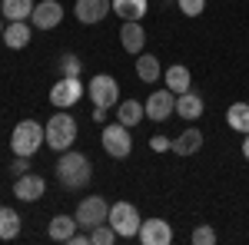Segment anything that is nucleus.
Wrapping results in <instances>:
<instances>
[{
	"instance_id": "1",
	"label": "nucleus",
	"mask_w": 249,
	"mask_h": 245,
	"mask_svg": "<svg viewBox=\"0 0 249 245\" xmlns=\"http://www.w3.org/2000/svg\"><path fill=\"white\" fill-rule=\"evenodd\" d=\"M57 179L63 189H87L90 186V179H93V166H90V159L77 149H67L60 152V163H57Z\"/></svg>"
},
{
	"instance_id": "2",
	"label": "nucleus",
	"mask_w": 249,
	"mask_h": 245,
	"mask_svg": "<svg viewBox=\"0 0 249 245\" xmlns=\"http://www.w3.org/2000/svg\"><path fill=\"white\" fill-rule=\"evenodd\" d=\"M43 130H47V146L57 152H67L77 143V119L67 116L63 110H57V116H50V123Z\"/></svg>"
},
{
	"instance_id": "3",
	"label": "nucleus",
	"mask_w": 249,
	"mask_h": 245,
	"mask_svg": "<svg viewBox=\"0 0 249 245\" xmlns=\"http://www.w3.org/2000/svg\"><path fill=\"white\" fill-rule=\"evenodd\" d=\"M40 143H47V130L40 126L37 119H23L14 126V136H10V149L17 156H34L40 149Z\"/></svg>"
},
{
	"instance_id": "4",
	"label": "nucleus",
	"mask_w": 249,
	"mask_h": 245,
	"mask_svg": "<svg viewBox=\"0 0 249 245\" xmlns=\"http://www.w3.org/2000/svg\"><path fill=\"white\" fill-rule=\"evenodd\" d=\"M107 222L113 226V232L120 235V239H133L136 232H140V226H143V219H140L136 206H130V202H116V206H110Z\"/></svg>"
},
{
	"instance_id": "5",
	"label": "nucleus",
	"mask_w": 249,
	"mask_h": 245,
	"mask_svg": "<svg viewBox=\"0 0 249 245\" xmlns=\"http://www.w3.org/2000/svg\"><path fill=\"white\" fill-rule=\"evenodd\" d=\"M103 149H107V156H113V159H126L130 149H133L130 126H123L120 119H116L113 126H103Z\"/></svg>"
},
{
	"instance_id": "6",
	"label": "nucleus",
	"mask_w": 249,
	"mask_h": 245,
	"mask_svg": "<svg viewBox=\"0 0 249 245\" xmlns=\"http://www.w3.org/2000/svg\"><path fill=\"white\" fill-rule=\"evenodd\" d=\"M107 215H110V206H107V199H100V196H87L83 202L77 206V226L80 229H96L100 222H107Z\"/></svg>"
},
{
	"instance_id": "7",
	"label": "nucleus",
	"mask_w": 249,
	"mask_h": 245,
	"mask_svg": "<svg viewBox=\"0 0 249 245\" xmlns=\"http://www.w3.org/2000/svg\"><path fill=\"white\" fill-rule=\"evenodd\" d=\"M90 99H93V106H103V110L116 106V99H120V83H116L110 73H96L93 80H90Z\"/></svg>"
},
{
	"instance_id": "8",
	"label": "nucleus",
	"mask_w": 249,
	"mask_h": 245,
	"mask_svg": "<svg viewBox=\"0 0 249 245\" xmlns=\"http://www.w3.org/2000/svg\"><path fill=\"white\" fill-rule=\"evenodd\" d=\"M80 96H83L80 76H60L57 83H53V90H50V103H53L57 110H70Z\"/></svg>"
},
{
	"instance_id": "9",
	"label": "nucleus",
	"mask_w": 249,
	"mask_h": 245,
	"mask_svg": "<svg viewBox=\"0 0 249 245\" xmlns=\"http://www.w3.org/2000/svg\"><path fill=\"white\" fill-rule=\"evenodd\" d=\"M146 116L156 119V123H163V119H170V113H176V93H173L170 86L166 90H153V93L146 96Z\"/></svg>"
},
{
	"instance_id": "10",
	"label": "nucleus",
	"mask_w": 249,
	"mask_h": 245,
	"mask_svg": "<svg viewBox=\"0 0 249 245\" xmlns=\"http://www.w3.org/2000/svg\"><path fill=\"white\" fill-rule=\"evenodd\" d=\"M136 239L143 245H170L173 242V229L170 222H163V219H146L140 232H136Z\"/></svg>"
},
{
	"instance_id": "11",
	"label": "nucleus",
	"mask_w": 249,
	"mask_h": 245,
	"mask_svg": "<svg viewBox=\"0 0 249 245\" xmlns=\"http://www.w3.org/2000/svg\"><path fill=\"white\" fill-rule=\"evenodd\" d=\"M30 20H34L37 30H53V27H60V20H63V7H60L57 0H43V3L34 7Z\"/></svg>"
},
{
	"instance_id": "12",
	"label": "nucleus",
	"mask_w": 249,
	"mask_h": 245,
	"mask_svg": "<svg viewBox=\"0 0 249 245\" xmlns=\"http://www.w3.org/2000/svg\"><path fill=\"white\" fill-rule=\"evenodd\" d=\"M43 192H47V182H43V176H37V172H23V176H17V182H14V196L23 199V202H34Z\"/></svg>"
},
{
	"instance_id": "13",
	"label": "nucleus",
	"mask_w": 249,
	"mask_h": 245,
	"mask_svg": "<svg viewBox=\"0 0 249 245\" xmlns=\"http://www.w3.org/2000/svg\"><path fill=\"white\" fill-rule=\"evenodd\" d=\"M110 10H113L110 0H77V7H73V14H77L80 23H100Z\"/></svg>"
},
{
	"instance_id": "14",
	"label": "nucleus",
	"mask_w": 249,
	"mask_h": 245,
	"mask_svg": "<svg viewBox=\"0 0 249 245\" xmlns=\"http://www.w3.org/2000/svg\"><path fill=\"white\" fill-rule=\"evenodd\" d=\"M120 43L126 53H143V43H146V30L140 20H126L123 30H120Z\"/></svg>"
},
{
	"instance_id": "15",
	"label": "nucleus",
	"mask_w": 249,
	"mask_h": 245,
	"mask_svg": "<svg viewBox=\"0 0 249 245\" xmlns=\"http://www.w3.org/2000/svg\"><path fill=\"white\" fill-rule=\"evenodd\" d=\"M199 146H203V132H199V130L179 132V136L170 143V149L176 152V156H193V152H199Z\"/></svg>"
},
{
	"instance_id": "16",
	"label": "nucleus",
	"mask_w": 249,
	"mask_h": 245,
	"mask_svg": "<svg viewBox=\"0 0 249 245\" xmlns=\"http://www.w3.org/2000/svg\"><path fill=\"white\" fill-rule=\"evenodd\" d=\"M176 116H183V119H199L203 116V99L186 90V93H176Z\"/></svg>"
},
{
	"instance_id": "17",
	"label": "nucleus",
	"mask_w": 249,
	"mask_h": 245,
	"mask_svg": "<svg viewBox=\"0 0 249 245\" xmlns=\"http://www.w3.org/2000/svg\"><path fill=\"white\" fill-rule=\"evenodd\" d=\"M3 43H7L10 50H23V47L30 43V27H27V20H10V27L3 30Z\"/></svg>"
},
{
	"instance_id": "18",
	"label": "nucleus",
	"mask_w": 249,
	"mask_h": 245,
	"mask_svg": "<svg viewBox=\"0 0 249 245\" xmlns=\"http://www.w3.org/2000/svg\"><path fill=\"white\" fill-rule=\"evenodd\" d=\"M163 80H166V86H170L173 93H186L190 90V66H183V63H176V66H170L166 73H163Z\"/></svg>"
},
{
	"instance_id": "19",
	"label": "nucleus",
	"mask_w": 249,
	"mask_h": 245,
	"mask_svg": "<svg viewBox=\"0 0 249 245\" xmlns=\"http://www.w3.org/2000/svg\"><path fill=\"white\" fill-rule=\"evenodd\" d=\"M47 232H50L53 242H70V235L77 232V219H70V215H53Z\"/></svg>"
},
{
	"instance_id": "20",
	"label": "nucleus",
	"mask_w": 249,
	"mask_h": 245,
	"mask_svg": "<svg viewBox=\"0 0 249 245\" xmlns=\"http://www.w3.org/2000/svg\"><path fill=\"white\" fill-rule=\"evenodd\" d=\"M136 76H140L143 83H156V80L163 76L160 60H156L153 53H140V60H136Z\"/></svg>"
},
{
	"instance_id": "21",
	"label": "nucleus",
	"mask_w": 249,
	"mask_h": 245,
	"mask_svg": "<svg viewBox=\"0 0 249 245\" xmlns=\"http://www.w3.org/2000/svg\"><path fill=\"white\" fill-rule=\"evenodd\" d=\"M116 10V17L123 20H143L146 17V0H110Z\"/></svg>"
},
{
	"instance_id": "22",
	"label": "nucleus",
	"mask_w": 249,
	"mask_h": 245,
	"mask_svg": "<svg viewBox=\"0 0 249 245\" xmlns=\"http://www.w3.org/2000/svg\"><path fill=\"white\" fill-rule=\"evenodd\" d=\"M20 235V215L10 206H0V239H17Z\"/></svg>"
},
{
	"instance_id": "23",
	"label": "nucleus",
	"mask_w": 249,
	"mask_h": 245,
	"mask_svg": "<svg viewBox=\"0 0 249 245\" xmlns=\"http://www.w3.org/2000/svg\"><path fill=\"white\" fill-rule=\"evenodd\" d=\"M143 113H146V110H143L136 99H123V103L116 106V119H120L123 126H136V123L143 119Z\"/></svg>"
},
{
	"instance_id": "24",
	"label": "nucleus",
	"mask_w": 249,
	"mask_h": 245,
	"mask_svg": "<svg viewBox=\"0 0 249 245\" xmlns=\"http://www.w3.org/2000/svg\"><path fill=\"white\" fill-rule=\"evenodd\" d=\"M226 123H230L236 132H249V103H232L230 113H226Z\"/></svg>"
},
{
	"instance_id": "25",
	"label": "nucleus",
	"mask_w": 249,
	"mask_h": 245,
	"mask_svg": "<svg viewBox=\"0 0 249 245\" xmlns=\"http://www.w3.org/2000/svg\"><path fill=\"white\" fill-rule=\"evenodd\" d=\"M0 10H3L7 20H27L34 14V0H3Z\"/></svg>"
},
{
	"instance_id": "26",
	"label": "nucleus",
	"mask_w": 249,
	"mask_h": 245,
	"mask_svg": "<svg viewBox=\"0 0 249 245\" xmlns=\"http://www.w3.org/2000/svg\"><path fill=\"white\" fill-rule=\"evenodd\" d=\"M116 242V232L110 222H100L96 229H90V245H113Z\"/></svg>"
},
{
	"instance_id": "27",
	"label": "nucleus",
	"mask_w": 249,
	"mask_h": 245,
	"mask_svg": "<svg viewBox=\"0 0 249 245\" xmlns=\"http://www.w3.org/2000/svg\"><path fill=\"white\" fill-rule=\"evenodd\" d=\"M60 76H80V57L77 53H63L60 57Z\"/></svg>"
},
{
	"instance_id": "28",
	"label": "nucleus",
	"mask_w": 249,
	"mask_h": 245,
	"mask_svg": "<svg viewBox=\"0 0 249 245\" xmlns=\"http://www.w3.org/2000/svg\"><path fill=\"white\" fill-rule=\"evenodd\" d=\"M216 242V229L213 226H196L193 229V245H213Z\"/></svg>"
},
{
	"instance_id": "29",
	"label": "nucleus",
	"mask_w": 249,
	"mask_h": 245,
	"mask_svg": "<svg viewBox=\"0 0 249 245\" xmlns=\"http://www.w3.org/2000/svg\"><path fill=\"white\" fill-rule=\"evenodd\" d=\"M179 3V10L186 14V17H199L203 10H206V0H176Z\"/></svg>"
},
{
	"instance_id": "30",
	"label": "nucleus",
	"mask_w": 249,
	"mask_h": 245,
	"mask_svg": "<svg viewBox=\"0 0 249 245\" xmlns=\"http://www.w3.org/2000/svg\"><path fill=\"white\" fill-rule=\"evenodd\" d=\"M150 146H153L156 152H166V149H170V139H166V136H153V139H150Z\"/></svg>"
},
{
	"instance_id": "31",
	"label": "nucleus",
	"mask_w": 249,
	"mask_h": 245,
	"mask_svg": "<svg viewBox=\"0 0 249 245\" xmlns=\"http://www.w3.org/2000/svg\"><path fill=\"white\" fill-rule=\"evenodd\" d=\"M10 169H14V176H23V172L30 169V166H27V156H17V159H14V166H10Z\"/></svg>"
},
{
	"instance_id": "32",
	"label": "nucleus",
	"mask_w": 249,
	"mask_h": 245,
	"mask_svg": "<svg viewBox=\"0 0 249 245\" xmlns=\"http://www.w3.org/2000/svg\"><path fill=\"white\" fill-rule=\"evenodd\" d=\"M87 242H90V232H80V235L73 232L70 235V245H87Z\"/></svg>"
},
{
	"instance_id": "33",
	"label": "nucleus",
	"mask_w": 249,
	"mask_h": 245,
	"mask_svg": "<svg viewBox=\"0 0 249 245\" xmlns=\"http://www.w3.org/2000/svg\"><path fill=\"white\" fill-rule=\"evenodd\" d=\"M243 156L249 159V132H246V143H243Z\"/></svg>"
},
{
	"instance_id": "34",
	"label": "nucleus",
	"mask_w": 249,
	"mask_h": 245,
	"mask_svg": "<svg viewBox=\"0 0 249 245\" xmlns=\"http://www.w3.org/2000/svg\"><path fill=\"white\" fill-rule=\"evenodd\" d=\"M0 37H3V23H0Z\"/></svg>"
}]
</instances>
